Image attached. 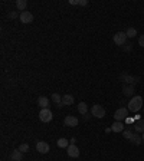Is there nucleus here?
<instances>
[{"label":"nucleus","mask_w":144,"mask_h":161,"mask_svg":"<svg viewBox=\"0 0 144 161\" xmlns=\"http://www.w3.org/2000/svg\"><path fill=\"white\" fill-rule=\"evenodd\" d=\"M36 150L41 152V154H48L49 152V144L48 142H45V141H39L38 144H36Z\"/></svg>","instance_id":"obj_9"},{"label":"nucleus","mask_w":144,"mask_h":161,"mask_svg":"<svg viewBox=\"0 0 144 161\" xmlns=\"http://www.w3.org/2000/svg\"><path fill=\"white\" fill-rule=\"evenodd\" d=\"M19 150L22 151V152H28L29 151V145L25 142V144H20V147H19Z\"/></svg>","instance_id":"obj_24"},{"label":"nucleus","mask_w":144,"mask_h":161,"mask_svg":"<svg viewBox=\"0 0 144 161\" xmlns=\"http://www.w3.org/2000/svg\"><path fill=\"white\" fill-rule=\"evenodd\" d=\"M74 96L72 95H69V94H65L64 96H62V104L64 105H72L74 104Z\"/></svg>","instance_id":"obj_15"},{"label":"nucleus","mask_w":144,"mask_h":161,"mask_svg":"<svg viewBox=\"0 0 144 161\" xmlns=\"http://www.w3.org/2000/svg\"><path fill=\"white\" fill-rule=\"evenodd\" d=\"M66 152H68V155H69L71 158L79 157V150H78V147H76L75 144H69V147L66 148Z\"/></svg>","instance_id":"obj_7"},{"label":"nucleus","mask_w":144,"mask_h":161,"mask_svg":"<svg viewBox=\"0 0 144 161\" xmlns=\"http://www.w3.org/2000/svg\"><path fill=\"white\" fill-rule=\"evenodd\" d=\"M76 5L78 6H87L88 2H87V0H76Z\"/></svg>","instance_id":"obj_25"},{"label":"nucleus","mask_w":144,"mask_h":161,"mask_svg":"<svg viewBox=\"0 0 144 161\" xmlns=\"http://www.w3.org/2000/svg\"><path fill=\"white\" fill-rule=\"evenodd\" d=\"M52 101H53L55 104H58V105H59V104H62V96H61L59 94L53 92V94H52Z\"/></svg>","instance_id":"obj_21"},{"label":"nucleus","mask_w":144,"mask_h":161,"mask_svg":"<svg viewBox=\"0 0 144 161\" xmlns=\"http://www.w3.org/2000/svg\"><path fill=\"white\" fill-rule=\"evenodd\" d=\"M38 105L41 106V109H45L49 106V99L46 96H39L38 98Z\"/></svg>","instance_id":"obj_14"},{"label":"nucleus","mask_w":144,"mask_h":161,"mask_svg":"<svg viewBox=\"0 0 144 161\" xmlns=\"http://www.w3.org/2000/svg\"><path fill=\"white\" fill-rule=\"evenodd\" d=\"M127 115H128V108H118L114 114V118L115 121H122L127 118Z\"/></svg>","instance_id":"obj_5"},{"label":"nucleus","mask_w":144,"mask_h":161,"mask_svg":"<svg viewBox=\"0 0 144 161\" xmlns=\"http://www.w3.org/2000/svg\"><path fill=\"white\" fill-rule=\"evenodd\" d=\"M56 144H58V147H59V148H68L71 142H69V139H68V138H59Z\"/></svg>","instance_id":"obj_16"},{"label":"nucleus","mask_w":144,"mask_h":161,"mask_svg":"<svg viewBox=\"0 0 144 161\" xmlns=\"http://www.w3.org/2000/svg\"><path fill=\"white\" fill-rule=\"evenodd\" d=\"M114 43L118 45V46H122L127 43V35L124 32H117L114 35Z\"/></svg>","instance_id":"obj_4"},{"label":"nucleus","mask_w":144,"mask_h":161,"mask_svg":"<svg viewBox=\"0 0 144 161\" xmlns=\"http://www.w3.org/2000/svg\"><path fill=\"white\" fill-rule=\"evenodd\" d=\"M121 79H122V82H125V84H128V85H134V84H137V82H140V78L138 76H131V75H128V73H122L121 75Z\"/></svg>","instance_id":"obj_6"},{"label":"nucleus","mask_w":144,"mask_h":161,"mask_svg":"<svg viewBox=\"0 0 144 161\" xmlns=\"http://www.w3.org/2000/svg\"><path fill=\"white\" fill-rule=\"evenodd\" d=\"M9 18H10V19H16V18H18V12H10V13H9Z\"/></svg>","instance_id":"obj_27"},{"label":"nucleus","mask_w":144,"mask_h":161,"mask_svg":"<svg viewBox=\"0 0 144 161\" xmlns=\"http://www.w3.org/2000/svg\"><path fill=\"white\" fill-rule=\"evenodd\" d=\"M78 112H79L81 115H85V114L88 112V106H87L85 102H79V104H78Z\"/></svg>","instance_id":"obj_18"},{"label":"nucleus","mask_w":144,"mask_h":161,"mask_svg":"<svg viewBox=\"0 0 144 161\" xmlns=\"http://www.w3.org/2000/svg\"><path fill=\"white\" fill-rule=\"evenodd\" d=\"M23 160V152L20 150H13L10 154V161H22Z\"/></svg>","instance_id":"obj_11"},{"label":"nucleus","mask_w":144,"mask_h":161,"mask_svg":"<svg viewBox=\"0 0 144 161\" xmlns=\"http://www.w3.org/2000/svg\"><path fill=\"white\" fill-rule=\"evenodd\" d=\"M122 94H124V96H133V94H134V85H124L122 86Z\"/></svg>","instance_id":"obj_13"},{"label":"nucleus","mask_w":144,"mask_h":161,"mask_svg":"<svg viewBox=\"0 0 144 161\" xmlns=\"http://www.w3.org/2000/svg\"><path fill=\"white\" fill-rule=\"evenodd\" d=\"M143 108V98L141 96H133L131 101L128 102V111L131 112H137Z\"/></svg>","instance_id":"obj_1"},{"label":"nucleus","mask_w":144,"mask_h":161,"mask_svg":"<svg viewBox=\"0 0 144 161\" xmlns=\"http://www.w3.org/2000/svg\"><path fill=\"white\" fill-rule=\"evenodd\" d=\"M141 138H143V142H144V132H143V135H141Z\"/></svg>","instance_id":"obj_30"},{"label":"nucleus","mask_w":144,"mask_h":161,"mask_svg":"<svg viewBox=\"0 0 144 161\" xmlns=\"http://www.w3.org/2000/svg\"><path fill=\"white\" fill-rule=\"evenodd\" d=\"M134 128H135V132H144V119H138L134 124Z\"/></svg>","instance_id":"obj_17"},{"label":"nucleus","mask_w":144,"mask_h":161,"mask_svg":"<svg viewBox=\"0 0 144 161\" xmlns=\"http://www.w3.org/2000/svg\"><path fill=\"white\" fill-rule=\"evenodd\" d=\"M52 118H53V115H52V111H51L49 108L41 109V112H39V119H41L42 122H51Z\"/></svg>","instance_id":"obj_2"},{"label":"nucleus","mask_w":144,"mask_h":161,"mask_svg":"<svg viewBox=\"0 0 144 161\" xmlns=\"http://www.w3.org/2000/svg\"><path fill=\"white\" fill-rule=\"evenodd\" d=\"M130 141H131L133 144L138 145V144H141V142H143V138H141V137H140L138 134H134V135L131 137V139H130Z\"/></svg>","instance_id":"obj_20"},{"label":"nucleus","mask_w":144,"mask_h":161,"mask_svg":"<svg viewBox=\"0 0 144 161\" xmlns=\"http://www.w3.org/2000/svg\"><path fill=\"white\" fill-rule=\"evenodd\" d=\"M125 35H127V38H135L137 30H135L134 28H128V29H127V32H125Z\"/></svg>","instance_id":"obj_22"},{"label":"nucleus","mask_w":144,"mask_h":161,"mask_svg":"<svg viewBox=\"0 0 144 161\" xmlns=\"http://www.w3.org/2000/svg\"><path fill=\"white\" fill-rule=\"evenodd\" d=\"M91 114H92L95 118H104V117H105V109H104L101 105L95 104V105H92V108H91Z\"/></svg>","instance_id":"obj_3"},{"label":"nucleus","mask_w":144,"mask_h":161,"mask_svg":"<svg viewBox=\"0 0 144 161\" xmlns=\"http://www.w3.org/2000/svg\"><path fill=\"white\" fill-rule=\"evenodd\" d=\"M69 142H71V144H75V142H76V138H71Z\"/></svg>","instance_id":"obj_29"},{"label":"nucleus","mask_w":144,"mask_h":161,"mask_svg":"<svg viewBox=\"0 0 144 161\" xmlns=\"http://www.w3.org/2000/svg\"><path fill=\"white\" fill-rule=\"evenodd\" d=\"M138 45H140L141 48H144V35H141V36L138 38Z\"/></svg>","instance_id":"obj_26"},{"label":"nucleus","mask_w":144,"mask_h":161,"mask_svg":"<svg viewBox=\"0 0 144 161\" xmlns=\"http://www.w3.org/2000/svg\"><path fill=\"white\" fill-rule=\"evenodd\" d=\"M122 132H124V138H125V139H131V137L134 135V134H133V131H131V128H128V129H124Z\"/></svg>","instance_id":"obj_23"},{"label":"nucleus","mask_w":144,"mask_h":161,"mask_svg":"<svg viewBox=\"0 0 144 161\" xmlns=\"http://www.w3.org/2000/svg\"><path fill=\"white\" fill-rule=\"evenodd\" d=\"M20 22L28 25V23H32L33 22V15L30 12H22L20 13Z\"/></svg>","instance_id":"obj_8"},{"label":"nucleus","mask_w":144,"mask_h":161,"mask_svg":"<svg viewBox=\"0 0 144 161\" xmlns=\"http://www.w3.org/2000/svg\"><path fill=\"white\" fill-rule=\"evenodd\" d=\"M131 46H133L131 43H125V48H124V49H125L127 52H130V51H131Z\"/></svg>","instance_id":"obj_28"},{"label":"nucleus","mask_w":144,"mask_h":161,"mask_svg":"<svg viewBox=\"0 0 144 161\" xmlns=\"http://www.w3.org/2000/svg\"><path fill=\"white\" fill-rule=\"evenodd\" d=\"M64 122H65L66 127H76V125H78V118L74 117V115H68V117L65 118Z\"/></svg>","instance_id":"obj_10"},{"label":"nucleus","mask_w":144,"mask_h":161,"mask_svg":"<svg viewBox=\"0 0 144 161\" xmlns=\"http://www.w3.org/2000/svg\"><path fill=\"white\" fill-rule=\"evenodd\" d=\"M111 131L112 132H122L124 131V124L121 121H115L112 124V127H111Z\"/></svg>","instance_id":"obj_12"},{"label":"nucleus","mask_w":144,"mask_h":161,"mask_svg":"<svg viewBox=\"0 0 144 161\" xmlns=\"http://www.w3.org/2000/svg\"><path fill=\"white\" fill-rule=\"evenodd\" d=\"M26 6H28V2H26V0H18V2H16V7H18L19 10H22V12H25Z\"/></svg>","instance_id":"obj_19"}]
</instances>
